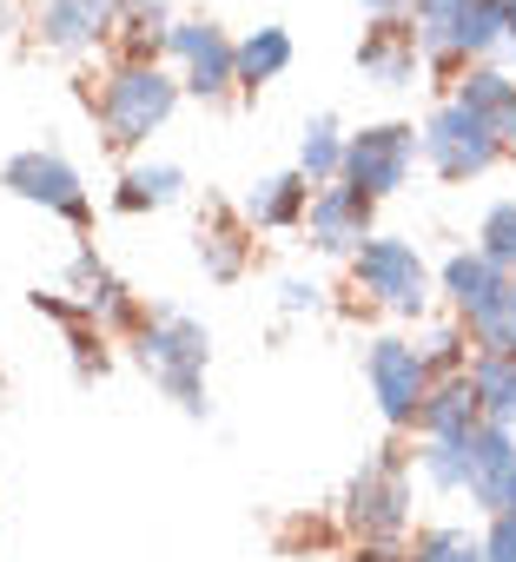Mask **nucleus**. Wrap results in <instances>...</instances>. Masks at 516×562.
I'll list each match as a JSON object with an SVG mask.
<instances>
[{
	"label": "nucleus",
	"mask_w": 516,
	"mask_h": 562,
	"mask_svg": "<svg viewBox=\"0 0 516 562\" xmlns=\"http://www.w3.org/2000/svg\"><path fill=\"white\" fill-rule=\"evenodd\" d=\"M417 159H424L437 179L463 186V179H483L490 166H503L509 153H503V139H496L470 106L444 100V106H430V120L417 126Z\"/></svg>",
	"instance_id": "39448f33"
},
{
	"label": "nucleus",
	"mask_w": 516,
	"mask_h": 562,
	"mask_svg": "<svg viewBox=\"0 0 516 562\" xmlns=\"http://www.w3.org/2000/svg\"><path fill=\"white\" fill-rule=\"evenodd\" d=\"M411 8H417V0H364L371 21H411Z\"/></svg>",
	"instance_id": "2f4dec72"
},
{
	"label": "nucleus",
	"mask_w": 516,
	"mask_h": 562,
	"mask_svg": "<svg viewBox=\"0 0 516 562\" xmlns=\"http://www.w3.org/2000/svg\"><path fill=\"white\" fill-rule=\"evenodd\" d=\"M509 463H516V430H503V424H476V430H463V490H470L476 509H496Z\"/></svg>",
	"instance_id": "2eb2a0df"
},
{
	"label": "nucleus",
	"mask_w": 516,
	"mask_h": 562,
	"mask_svg": "<svg viewBox=\"0 0 516 562\" xmlns=\"http://www.w3.org/2000/svg\"><path fill=\"white\" fill-rule=\"evenodd\" d=\"M133 358L153 371V384L186 411V417H205L212 397H205V364H212V331L172 305L159 312H139L133 325Z\"/></svg>",
	"instance_id": "f257e3e1"
},
{
	"label": "nucleus",
	"mask_w": 516,
	"mask_h": 562,
	"mask_svg": "<svg viewBox=\"0 0 516 562\" xmlns=\"http://www.w3.org/2000/svg\"><path fill=\"white\" fill-rule=\"evenodd\" d=\"M299 172H305L312 186H325V179H338V172H345V126H338L332 113H312V120H305Z\"/></svg>",
	"instance_id": "393cba45"
},
{
	"label": "nucleus",
	"mask_w": 516,
	"mask_h": 562,
	"mask_svg": "<svg viewBox=\"0 0 516 562\" xmlns=\"http://www.w3.org/2000/svg\"><path fill=\"white\" fill-rule=\"evenodd\" d=\"M463 331H470V345H476V351L516 358V271L490 292V305H476V312L463 318Z\"/></svg>",
	"instance_id": "4be33fe9"
},
{
	"label": "nucleus",
	"mask_w": 516,
	"mask_h": 562,
	"mask_svg": "<svg viewBox=\"0 0 516 562\" xmlns=\"http://www.w3.org/2000/svg\"><path fill=\"white\" fill-rule=\"evenodd\" d=\"M503 54L516 60V0H503Z\"/></svg>",
	"instance_id": "72a5a7b5"
},
{
	"label": "nucleus",
	"mask_w": 516,
	"mask_h": 562,
	"mask_svg": "<svg viewBox=\"0 0 516 562\" xmlns=\"http://www.w3.org/2000/svg\"><path fill=\"white\" fill-rule=\"evenodd\" d=\"M358 74L371 87H417L424 74V47H417V27L411 21H371L364 41H358Z\"/></svg>",
	"instance_id": "f8f14e48"
},
{
	"label": "nucleus",
	"mask_w": 516,
	"mask_h": 562,
	"mask_svg": "<svg viewBox=\"0 0 516 562\" xmlns=\"http://www.w3.org/2000/svg\"><path fill=\"white\" fill-rule=\"evenodd\" d=\"M166 60L179 67L186 100L218 106V100H232V93H238V41H232L218 21H205V14H192V21H172V27H166Z\"/></svg>",
	"instance_id": "0eeeda50"
},
{
	"label": "nucleus",
	"mask_w": 516,
	"mask_h": 562,
	"mask_svg": "<svg viewBox=\"0 0 516 562\" xmlns=\"http://www.w3.org/2000/svg\"><path fill=\"white\" fill-rule=\"evenodd\" d=\"M503 265H490L483 251H450L444 258V271H437V292L450 299V318H470L476 305H490V292L503 285Z\"/></svg>",
	"instance_id": "6ab92c4d"
},
{
	"label": "nucleus",
	"mask_w": 516,
	"mask_h": 562,
	"mask_svg": "<svg viewBox=\"0 0 516 562\" xmlns=\"http://www.w3.org/2000/svg\"><path fill=\"white\" fill-rule=\"evenodd\" d=\"M476 424H483V404H476V384H470V364H463V371H450V378H430V391H424L411 430H424V437H463V430H476Z\"/></svg>",
	"instance_id": "f3484780"
},
{
	"label": "nucleus",
	"mask_w": 516,
	"mask_h": 562,
	"mask_svg": "<svg viewBox=\"0 0 516 562\" xmlns=\"http://www.w3.org/2000/svg\"><path fill=\"white\" fill-rule=\"evenodd\" d=\"M351 562H404V549H391V542H358Z\"/></svg>",
	"instance_id": "473e14b6"
},
{
	"label": "nucleus",
	"mask_w": 516,
	"mask_h": 562,
	"mask_svg": "<svg viewBox=\"0 0 516 562\" xmlns=\"http://www.w3.org/2000/svg\"><path fill=\"white\" fill-rule=\"evenodd\" d=\"M179 100H186V87H179V74H172L166 60H120V67L106 74L93 113H100L106 146L133 153V146H146V139L179 113Z\"/></svg>",
	"instance_id": "f03ea898"
},
{
	"label": "nucleus",
	"mask_w": 516,
	"mask_h": 562,
	"mask_svg": "<svg viewBox=\"0 0 516 562\" xmlns=\"http://www.w3.org/2000/svg\"><path fill=\"white\" fill-rule=\"evenodd\" d=\"M305 232H312V251H325V258H351V251L378 232V199L358 192L351 179H325V186H312Z\"/></svg>",
	"instance_id": "9b49d317"
},
{
	"label": "nucleus",
	"mask_w": 516,
	"mask_h": 562,
	"mask_svg": "<svg viewBox=\"0 0 516 562\" xmlns=\"http://www.w3.org/2000/svg\"><path fill=\"white\" fill-rule=\"evenodd\" d=\"M364 384H371L384 424H391V430H411V424H417V404H424V391H430V364H424V351H417L411 338H371V351H364Z\"/></svg>",
	"instance_id": "9d476101"
},
{
	"label": "nucleus",
	"mask_w": 516,
	"mask_h": 562,
	"mask_svg": "<svg viewBox=\"0 0 516 562\" xmlns=\"http://www.w3.org/2000/svg\"><path fill=\"white\" fill-rule=\"evenodd\" d=\"M292 60H299V47H292L285 27H251V34L238 41V93H258V87L285 80Z\"/></svg>",
	"instance_id": "aec40b11"
},
{
	"label": "nucleus",
	"mask_w": 516,
	"mask_h": 562,
	"mask_svg": "<svg viewBox=\"0 0 516 562\" xmlns=\"http://www.w3.org/2000/svg\"><path fill=\"white\" fill-rule=\"evenodd\" d=\"M345 529L358 542H397L411 529V470H404V450H378L351 490H345Z\"/></svg>",
	"instance_id": "423d86ee"
},
{
	"label": "nucleus",
	"mask_w": 516,
	"mask_h": 562,
	"mask_svg": "<svg viewBox=\"0 0 516 562\" xmlns=\"http://www.w3.org/2000/svg\"><path fill=\"white\" fill-rule=\"evenodd\" d=\"M424 67L463 74L490 54H503V0H417L411 8Z\"/></svg>",
	"instance_id": "7ed1b4c3"
},
{
	"label": "nucleus",
	"mask_w": 516,
	"mask_h": 562,
	"mask_svg": "<svg viewBox=\"0 0 516 562\" xmlns=\"http://www.w3.org/2000/svg\"><path fill=\"white\" fill-rule=\"evenodd\" d=\"M450 100H457V106H470V113L503 139V153L516 159V80H509L503 67H490V60L463 67V74L450 80Z\"/></svg>",
	"instance_id": "ddd939ff"
},
{
	"label": "nucleus",
	"mask_w": 516,
	"mask_h": 562,
	"mask_svg": "<svg viewBox=\"0 0 516 562\" xmlns=\"http://www.w3.org/2000/svg\"><path fill=\"white\" fill-rule=\"evenodd\" d=\"M417 470H424L437 490H463V437H424Z\"/></svg>",
	"instance_id": "c85d7f7f"
},
{
	"label": "nucleus",
	"mask_w": 516,
	"mask_h": 562,
	"mask_svg": "<svg viewBox=\"0 0 516 562\" xmlns=\"http://www.w3.org/2000/svg\"><path fill=\"white\" fill-rule=\"evenodd\" d=\"M417 351H424L430 378H450V371H463V364H470V331H463V318H450V325H430Z\"/></svg>",
	"instance_id": "cd10ccee"
},
{
	"label": "nucleus",
	"mask_w": 516,
	"mask_h": 562,
	"mask_svg": "<svg viewBox=\"0 0 516 562\" xmlns=\"http://www.w3.org/2000/svg\"><path fill=\"white\" fill-rule=\"evenodd\" d=\"M496 509H516V463H509V476H503V496H496Z\"/></svg>",
	"instance_id": "f704fd0d"
},
{
	"label": "nucleus",
	"mask_w": 516,
	"mask_h": 562,
	"mask_svg": "<svg viewBox=\"0 0 516 562\" xmlns=\"http://www.w3.org/2000/svg\"><path fill=\"white\" fill-rule=\"evenodd\" d=\"M305 205H312V179L292 166V172H272V179H258L251 192H245V225L251 232H292V225H305Z\"/></svg>",
	"instance_id": "a211bd4d"
},
{
	"label": "nucleus",
	"mask_w": 516,
	"mask_h": 562,
	"mask_svg": "<svg viewBox=\"0 0 516 562\" xmlns=\"http://www.w3.org/2000/svg\"><path fill=\"white\" fill-rule=\"evenodd\" d=\"M0 186H8L14 199H27V205H41V212H54V218H67L74 232L93 225V199H87L74 159H60V153H47V146L14 153L8 166H0Z\"/></svg>",
	"instance_id": "1a4fd4ad"
},
{
	"label": "nucleus",
	"mask_w": 516,
	"mask_h": 562,
	"mask_svg": "<svg viewBox=\"0 0 516 562\" xmlns=\"http://www.w3.org/2000/svg\"><path fill=\"white\" fill-rule=\"evenodd\" d=\"M179 199H186V172H179V166H166V159L133 166V172L120 179V192H113V205H120V212H159V205H179Z\"/></svg>",
	"instance_id": "b1692460"
},
{
	"label": "nucleus",
	"mask_w": 516,
	"mask_h": 562,
	"mask_svg": "<svg viewBox=\"0 0 516 562\" xmlns=\"http://www.w3.org/2000/svg\"><path fill=\"white\" fill-rule=\"evenodd\" d=\"M351 285H358L371 305L397 312V318H424V305H430V292H437V278H430V265H424V251H417L411 238L371 232V238L351 251Z\"/></svg>",
	"instance_id": "20e7f679"
},
{
	"label": "nucleus",
	"mask_w": 516,
	"mask_h": 562,
	"mask_svg": "<svg viewBox=\"0 0 516 562\" xmlns=\"http://www.w3.org/2000/svg\"><path fill=\"white\" fill-rule=\"evenodd\" d=\"M483 562H516V509H490V536H483Z\"/></svg>",
	"instance_id": "c756f323"
},
{
	"label": "nucleus",
	"mask_w": 516,
	"mask_h": 562,
	"mask_svg": "<svg viewBox=\"0 0 516 562\" xmlns=\"http://www.w3.org/2000/svg\"><path fill=\"white\" fill-rule=\"evenodd\" d=\"M411 172H417V126L411 120H378L364 133H345V172L338 179H351L358 192L391 199L411 186Z\"/></svg>",
	"instance_id": "6e6552de"
},
{
	"label": "nucleus",
	"mask_w": 516,
	"mask_h": 562,
	"mask_svg": "<svg viewBox=\"0 0 516 562\" xmlns=\"http://www.w3.org/2000/svg\"><path fill=\"white\" fill-rule=\"evenodd\" d=\"M325 305V292L312 285V278H285V285H279V312L285 318H305V312H318Z\"/></svg>",
	"instance_id": "7c9ffc66"
},
{
	"label": "nucleus",
	"mask_w": 516,
	"mask_h": 562,
	"mask_svg": "<svg viewBox=\"0 0 516 562\" xmlns=\"http://www.w3.org/2000/svg\"><path fill=\"white\" fill-rule=\"evenodd\" d=\"M166 27H172L166 0H126V8H120V27H113L120 60H166Z\"/></svg>",
	"instance_id": "412c9836"
},
{
	"label": "nucleus",
	"mask_w": 516,
	"mask_h": 562,
	"mask_svg": "<svg viewBox=\"0 0 516 562\" xmlns=\"http://www.w3.org/2000/svg\"><path fill=\"white\" fill-rule=\"evenodd\" d=\"M470 384H476L483 424H503V430H516V358L476 351V358H470Z\"/></svg>",
	"instance_id": "5701e85b"
},
{
	"label": "nucleus",
	"mask_w": 516,
	"mask_h": 562,
	"mask_svg": "<svg viewBox=\"0 0 516 562\" xmlns=\"http://www.w3.org/2000/svg\"><path fill=\"white\" fill-rule=\"evenodd\" d=\"M251 225H245V212H232V205H205V218H199V232H192V251H199V265H205V278H218V285H232V278L245 271V258H251V238H245Z\"/></svg>",
	"instance_id": "dca6fc26"
},
{
	"label": "nucleus",
	"mask_w": 516,
	"mask_h": 562,
	"mask_svg": "<svg viewBox=\"0 0 516 562\" xmlns=\"http://www.w3.org/2000/svg\"><path fill=\"white\" fill-rule=\"evenodd\" d=\"M404 562H483V536L437 522V529H417V542L404 549Z\"/></svg>",
	"instance_id": "a878e982"
},
{
	"label": "nucleus",
	"mask_w": 516,
	"mask_h": 562,
	"mask_svg": "<svg viewBox=\"0 0 516 562\" xmlns=\"http://www.w3.org/2000/svg\"><path fill=\"white\" fill-rule=\"evenodd\" d=\"M126 0H47L41 8V41L54 54H87L100 41H113Z\"/></svg>",
	"instance_id": "4468645a"
},
{
	"label": "nucleus",
	"mask_w": 516,
	"mask_h": 562,
	"mask_svg": "<svg viewBox=\"0 0 516 562\" xmlns=\"http://www.w3.org/2000/svg\"><path fill=\"white\" fill-rule=\"evenodd\" d=\"M476 251H483L490 265L516 271V199H496V205L483 212V225H476Z\"/></svg>",
	"instance_id": "bb28decb"
}]
</instances>
